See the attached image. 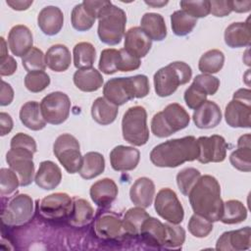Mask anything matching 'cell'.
<instances>
[{"label": "cell", "mask_w": 251, "mask_h": 251, "mask_svg": "<svg viewBox=\"0 0 251 251\" xmlns=\"http://www.w3.org/2000/svg\"><path fill=\"white\" fill-rule=\"evenodd\" d=\"M225 63V55L219 49H211L205 52L199 59L198 69L202 74L212 75L220 72Z\"/></svg>", "instance_id": "39"}, {"label": "cell", "mask_w": 251, "mask_h": 251, "mask_svg": "<svg viewBox=\"0 0 251 251\" xmlns=\"http://www.w3.org/2000/svg\"><path fill=\"white\" fill-rule=\"evenodd\" d=\"M141 65L140 59L128 53L125 48L119 50L117 69L121 72H130L137 70Z\"/></svg>", "instance_id": "53"}, {"label": "cell", "mask_w": 251, "mask_h": 251, "mask_svg": "<svg viewBox=\"0 0 251 251\" xmlns=\"http://www.w3.org/2000/svg\"><path fill=\"white\" fill-rule=\"evenodd\" d=\"M79 148V142L70 133L59 135L54 142V155L69 174L78 173L81 167L82 156Z\"/></svg>", "instance_id": "8"}, {"label": "cell", "mask_w": 251, "mask_h": 251, "mask_svg": "<svg viewBox=\"0 0 251 251\" xmlns=\"http://www.w3.org/2000/svg\"><path fill=\"white\" fill-rule=\"evenodd\" d=\"M188 197L194 214L212 223L220 221L224 201L221 198V186L216 177L210 175L200 176L191 188Z\"/></svg>", "instance_id": "1"}, {"label": "cell", "mask_w": 251, "mask_h": 251, "mask_svg": "<svg viewBox=\"0 0 251 251\" xmlns=\"http://www.w3.org/2000/svg\"><path fill=\"white\" fill-rule=\"evenodd\" d=\"M0 41H1V52H0V61L6 59L9 54H8V49L6 47V41L3 37L0 38Z\"/></svg>", "instance_id": "61"}, {"label": "cell", "mask_w": 251, "mask_h": 251, "mask_svg": "<svg viewBox=\"0 0 251 251\" xmlns=\"http://www.w3.org/2000/svg\"><path fill=\"white\" fill-rule=\"evenodd\" d=\"M189 122L190 116L186 110L177 103H171L153 116L151 131L157 137H168L185 128Z\"/></svg>", "instance_id": "5"}, {"label": "cell", "mask_w": 251, "mask_h": 251, "mask_svg": "<svg viewBox=\"0 0 251 251\" xmlns=\"http://www.w3.org/2000/svg\"><path fill=\"white\" fill-rule=\"evenodd\" d=\"M96 18L85 8L83 3H79L75 5L71 14V23L75 29L78 31H86L90 29L94 23Z\"/></svg>", "instance_id": "41"}, {"label": "cell", "mask_w": 251, "mask_h": 251, "mask_svg": "<svg viewBox=\"0 0 251 251\" xmlns=\"http://www.w3.org/2000/svg\"><path fill=\"white\" fill-rule=\"evenodd\" d=\"M37 25L44 34L55 35L64 25V14L56 6H46L38 14Z\"/></svg>", "instance_id": "22"}, {"label": "cell", "mask_w": 251, "mask_h": 251, "mask_svg": "<svg viewBox=\"0 0 251 251\" xmlns=\"http://www.w3.org/2000/svg\"><path fill=\"white\" fill-rule=\"evenodd\" d=\"M118 186L109 177H105L94 182L89 190L90 198L98 207L105 208L111 205L118 196Z\"/></svg>", "instance_id": "21"}, {"label": "cell", "mask_w": 251, "mask_h": 251, "mask_svg": "<svg viewBox=\"0 0 251 251\" xmlns=\"http://www.w3.org/2000/svg\"><path fill=\"white\" fill-rule=\"evenodd\" d=\"M229 162L233 168L241 172L251 170V135H241L237 140V149L229 155Z\"/></svg>", "instance_id": "26"}, {"label": "cell", "mask_w": 251, "mask_h": 251, "mask_svg": "<svg viewBox=\"0 0 251 251\" xmlns=\"http://www.w3.org/2000/svg\"><path fill=\"white\" fill-rule=\"evenodd\" d=\"M232 12L231 1H210V13L215 17H226Z\"/></svg>", "instance_id": "55"}, {"label": "cell", "mask_w": 251, "mask_h": 251, "mask_svg": "<svg viewBox=\"0 0 251 251\" xmlns=\"http://www.w3.org/2000/svg\"><path fill=\"white\" fill-rule=\"evenodd\" d=\"M71 52L64 44L52 45L45 54L46 66L56 73L67 71L71 66Z\"/></svg>", "instance_id": "28"}, {"label": "cell", "mask_w": 251, "mask_h": 251, "mask_svg": "<svg viewBox=\"0 0 251 251\" xmlns=\"http://www.w3.org/2000/svg\"><path fill=\"white\" fill-rule=\"evenodd\" d=\"M119 113V106L108 101L105 97H98L91 106L92 119L101 126L112 124Z\"/></svg>", "instance_id": "31"}, {"label": "cell", "mask_w": 251, "mask_h": 251, "mask_svg": "<svg viewBox=\"0 0 251 251\" xmlns=\"http://www.w3.org/2000/svg\"><path fill=\"white\" fill-rule=\"evenodd\" d=\"M13 128V120L11 116L5 112L0 113V135L8 134Z\"/></svg>", "instance_id": "58"}, {"label": "cell", "mask_w": 251, "mask_h": 251, "mask_svg": "<svg viewBox=\"0 0 251 251\" xmlns=\"http://www.w3.org/2000/svg\"><path fill=\"white\" fill-rule=\"evenodd\" d=\"M192 76V70L184 62L176 61L158 70L154 75L155 92L160 97L172 95L179 85L187 83Z\"/></svg>", "instance_id": "4"}, {"label": "cell", "mask_w": 251, "mask_h": 251, "mask_svg": "<svg viewBox=\"0 0 251 251\" xmlns=\"http://www.w3.org/2000/svg\"><path fill=\"white\" fill-rule=\"evenodd\" d=\"M149 217L150 215L142 207L137 206L128 209L123 219V229L125 234L133 236L139 235L144 221Z\"/></svg>", "instance_id": "36"}, {"label": "cell", "mask_w": 251, "mask_h": 251, "mask_svg": "<svg viewBox=\"0 0 251 251\" xmlns=\"http://www.w3.org/2000/svg\"><path fill=\"white\" fill-rule=\"evenodd\" d=\"M97 19V33L101 42L107 45L119 44L126 31V12L109 1V3L100 12Z\"/></svg>", "instance_id": "3"}, {"label": "cell", "mask_w": 251, "mask_h": 251, "mask_svg": "<svg viewBox=\"0 0 251 251\" xmlns=\"http://www.w3.org/2000/svg\"><path fill=\"white\" fill-rule=\"evenodd\" d=\"M226 44L230 48L247 47L251 42L250 25L248 22H237L230 24L224 34Z\"/></svg>", "instance_id": "25"}, {"label": "cell", "mask_w": 251, "mask_h": 251, "mask_svg": "<svg viewBox=\"0 0 251 251\" xmlns=\"http://www.w3.org/2000/svg\"><path fill=\"white\" fill-rule=\"evenodd\" d=\"M125 82L131 99L143 98L149 94V79L145 75H136L125 77Z\"/></svg>", "instance_id": "42"}, {"label": "cell", "mask_w": 251, "mask_h": 251, "mask_svg": "<svg viewBox=\"0 0 251 251\" xmlns=\"http://www.w3.org/2000/svg\"><path fill=\"white\" fill-rule=\"evenodd\" d=\"M247 218V209L238 200H228L224 202L223 214L220 221L226 225H234L244 222Z\"/></svg>", "instance_id": "38"}, {"label": "cell", "mask_w": 251, "mask_h": 251, "mask_svg": "<svg viewBox=\"0 0 251 251\" xmlns=\"http://www.w3.org/2000/svg\"><path fill=\"white\" fill-rule=\"evenodd\" d=\"M10 147L24 149V150L29 151L33 154L37 150V146H36V142H35L34 138L31 137L30 135H27L23 132H19L12 137L11 142H10Z\"/></svg>", "instance_id": "54"}, {"label": "cell", "mask_w": 251, "mask_h": 251, "mask_svg": "<svg viewBox=\"0 0 251 251\" xmlns=\"http://www.w3.org/2000/svg\"><path fill=\"white\" fill-rule=\"evenodd\" d=\"M140 159L138 149L132 146L118 145L110 153L111 167L117 172H127L134 170Z\"/></svg>", "instance_id": "17"}, {"label": "cell", "mask_w": 251, "mask_h": 251, "mask_svg": "<svg viewBox=\"0 0 251 251\" xmlns=\"http://www.w3.org/2000/svg\"><path fill=\"white\" fill-rule=\"evenodd\" d=\"M198 155L197 139L188 135L158 144L150 152V161L159 168H176L185 162L197 160Z\"/></svg>", "instance_id": "2"}, {"label": "cell", "mask_w": 251, "mask_h": 251, "mask_svg": "<svg viewBox=\"0 0 251 251\" xmlns=\"http://www.w3.org/2000/svg\"><path fill=\"white\" fill-rule=\"evenodd\" d=\"M7 5L10 6L13 10L16 11H25L29 8L30 5H32V0L25 1V0H7Z\"/></svg>", "instance_id": "59"}, {"label": "cell", "mask_w": 251, "mask_h": 251, "mask_svg": "<svg viewBox=\"0 0 251 251\" xmlns=\"http://www.w3.org/2000/svg\"><path fill=\"white\" fill-rule=\"evenodd\" d=\"M154 194V182L146 176L137 178L129 189V198L131 202L144 209L148 208L152 204Z\"/></svg>", "instance_id": "24"}, {"label": "cell", "mask_w": 251, "mask_h": 251, "mask_svg": "<svg viewBox=\"0 0 251 251\" xmlns=\"http://www.w3.org/2000/svg\"><path fill=\"white\" fill-rule=\"evenodd\" d=\"M61 180L62 172L58 165L49 160L40 163L38 171L34 176V181L39 188L52 190L60 184Z\"/></svg>", "instance_id": "23"}, {"label": "cell", "mask_w": 251, "mask_h": 251, "mask_svg": "<svg viewBox=\"0 0 251 251\" xmlns=\"http://www.w3.org/2000/svg\"><path fill=\"white\" fill-rule=\"evenodd\" d=\"M154 208L156 213L168 223L178 225L183 221L184 210L176 192L171 188H162L158 191Z\"/></svg>", "instance_id": "11"}, {"label": "cell", "mask_w": 251, "mask_h": 251, "mask_svg": "<svg viewBox=\"0 0 251 251\" xmlns=\"http://www.w3.org/2000/svg\"><path fill=\"white\" fill-rule=\"evenodd\" d=\"M94 232L100 239L114 240L125 234L123 220L112 212L100 214L94 222Z\"/></svg>", "instance_id": "15"}, {"label": "cell", "mask_w": 251, "mask_h": 251, "mask_svg": "<svg viewBox=\"0 0 251 251\" xmlns=\"http://www.w3.org/2000/svg\"><path fill=\"white\" fill-rule=\"evenodd\" d=\"M166 241L163 247L170 249H177L182 246L185 240V230L178 225L166 223Z\"/></svg>", "instance_id": "47"}, {"label": "cell", "mask_w": 251, "mask_h": 251, "mask_svg": "<svg viewBox=\"0 0 251 251\" xmlns=\"http://www.w3.org/2000/svg\"><path fill=\"white\" fill-rule=\"evenodd\" d=\"M34 213L33 200L27 194H18L12 197L3 208L2 223L8 226H22L32 220Z\"/></svg>", "instance_id": "9"}, {"label": "cell", "mask_w": 251, "mask_h": 251, "mask_svg": "<svg viewBox=\"0 0 251 251\" xmlns=\"http://www.w3.org/2000/svg\"><path fill=\"white\" fill-rule=\"evenodd\" d=\"M225 119L231 127L249 128L251 126V91L240 88L233 93L232 100L225 110Z\"/></svg>", "instance_id": "7"}, {"label": "cell", "mask_w": 251, "mask_h": 251, "mask_svg": "<svg viewBox=\"0 0 251 251\" xmlns=\"http://www.w3.org/2000/svg\"><path fill=\"white\" fill-rule=\"evenodd\" d=\"M75 85L81 91L93 92L98 90L104 82L99 71L94 68L77 70L73 76Z\"/></svg>", "instance_id": "30"}, {"label": "cell", "mask_w": 251, "mask_h": 251, "mask_svg": "<svg viewBox=\"0 0 251 251\" xmlns=\"http://www.w3.org/2000/svg\"><path fill=\"white\" fill-rule=\"evenodd\" d=\"M140 27L151 40L162 41L167 36L166 23L160 14L145 13L141 18Z\"/></svg>", "instance_id": "29"}, {"label": "cell", "mask_w": 251, "mask_h": 251, "mask_svg": "<svg viewBox=\"0 0 251 251\" xmlns=\"http://www.w3.org/2000/svg\"><path fill=\"white\" fill-rule=\"evenodd\" d=\"M19 116L22 124L31 130H41L46 126V122L41 114L40 104L36 101L25 103L21 107Z\"/></svg>", "instance_id": "32"}, {"label": "cell", "mask_w": 251, "mask_h": 251, "mask_svg": "<svg viewBox=\"0 0 251 251\" xmlns=\"http://www.w3.org/2000/svg\"><path fill=\"white\" fill-rule=\"evenodd\" d=\"M22 64L27 73L33 71H44L47 67L45 63V55L37 47H32L22 58Z\"/></svg>", "instance_id": "45"}, {"label": "cell", "mask_w": 251, "mask_h": 251, "mask_svg": "<svg viewBox=\"0 0 251 251\" xmlns=\"http://www.w3.org/2000/svg\"><path fill=\"white\" fill-rule=\"evenodd\" d=\"M104 97L117 106H122L131 100L125 82V77L109 79L103 86Z\"/></svg>", "instance_id": "33"}, {"label": "cell", "mask_w": 251, "mask_h": 251, "mask_svg": "<svg viewBox=\"0 0 251 251\" xmlns=\"http://www.w3.org/2000/svg\"><path fill=\"white\" fill-rule=\"evenodd\" d=\"M20 180L17 174L10 168L0 170V194L1 196H10L17 191Z\"/></svg>", "instance_id": "46"}, {"label": "cell", "mask_w": 251, "mask_h": 251, "mask_svg": "<svg viewBox=\"0 0 251 251\" xmlns=\"http://www.w3.org/2000/svg\"><path fill=\"white\" fill-rule=\"evenodd\" d=\"M74 200L64 192H56L45 196L37 204L41 217L47 220L69 219L73 210Z\"/></svg>", "instance_id": "12"}, {"label": "cell", "mask_w": 251, "mask_h": 251, "mask_svg": "<svg viewBox=\"0 0 251 251\" xmlns=\"http://www.w3.org/2000/svg\"><path fill=\"white\" fill-rule=\"evenodd\" d=\"M192 120L198 128H213L221 123L222 112L217 103L206 100L200 107L195 109L192 115Z\"/></svg>", "instance_id": "20"}, {"label": "cell", "mask_w": 251, "mask_h": 251, "mask_svg": "<svg viewBox=\"0 0 251 251\" xmlns=\"http://www.w3.org/2000/svg\"><path fill=\"white\" fill-rule=\"evenodd\" d=\"M17 62L12 56H8L6 59L0 61V75L1 76L12 75L17 70Z\"/></svg>", "instance_id": "56"}, {"label": "cell", "mask_w": 251, "mask_h": 251, "mask_svg": "<svg viewBox=\"0 0 251 251\" xmlns=\"http://www.w3.org/2000/svg\"><path fill=\"white\" fill-rule=\"evenodd\" d=\"M118 58L119 50L114 48H107L102 50L98 64L99 70L106 75L115 74L116 72H118Z\"/></svg>", "instance_id": "49"}, {"label": "cell", "mask_w": 251, "mask_h": 251, "mask_svg": "<svg viewBox=\"0 0 251 251\" xmlns=\"http://www.w3.org/2000/svg\"><path fill=\"white\" fill-rule=\"evenodd\" d=\"M196 86H198L201 90H203L207 95H214L218 91L220 87V80L218 77L207 75V74H201L197 75L193 78V82Z\"/></svg>", "instance_id": "51"}, {"label": "cell", "mask_w": 251, "mask_h": 251, "mask_svg": "<svg viewBox=\"0 0 251 251\" xmlns=\"http://www.w3.org/2000/svg\"><path fill=\"white\" fill-rule=\"evenodd\" d=\"M94 217V210L86 200L75 198L73 210L69 217V224L75 227H83L88 226Z\"/></svg>", "instance_id": "34"}, {"label": "cell", "mask_w": 251, "mask_h": 251, "mask_svg": "<svg viewBox=\"0 0 251 251\" xmlns=\"http://www.w3.org/2000/svg\"><path fill=\"white\" fill-rule=\"evenodd\" d=\"M14 99V90L12 86L2 80L1 81V95H0V105L1 106H8L12 103Z\"/></svg>", "instance_id": "57"}, {"label": "cell", "mask_w": 251, "mask_h": 251, "mask_svg": "<svg viewBox=\"0 0 251 251\" xmlns=\"http://www.w3.org/2000/svg\"><path fill=\"white\" fill-rule=\"evenodd\" d=\"M152 47V40L140 26L130 27L125 34V49L137 58L145 57Z\"/></svg>", "instance_id": "19"}, {"label": "cell", "mask_w": 251, "mask_h": 251, "mask_svg": "<svg viewBox=\"0 0 251 251\" xmlns=\"http://www.w3.org/2000/svg\"><path fill=\"white\" fill-rule=\"evenodd\" d=\"M197 142L199 147L197 160L201 164L220 163L226 159L228 145L223 136L218 134L200 136L197 139Z\"/></svg>", "instance_id": "14"}, {"label": "cell", "mask_w": 251, "mask_h": 251, "mask_svg": "<svg viewBox=\"0 0 251 251\" xmlns=\"http://www.w3.org/2000/svg\"><path fill=\"white\" fill-rule=\"evenodd\" d=\"M33 43V36L30 29L24 25H14L8 34V45L17 57H24L31 48Z\"/></svg>", "instance_id": "18"}, {"label": "cell", "mask_w": 251, "mask_h": 251, "mask_svg": "<svg viewBox=\"0 0 251 251\" xmlns=\"http://www.w3.org/2000/svg\"><path fill=\"white\" fill-rule=\"evenodd\" d=\"M124 139L133 146H142L149 139L147 113L142 106H133L126 110L122 120Z\"/></svg>", "instance_id": "6"}, {"label": "cell", "mask_w": 251, "mask_h": 251, "mask_svg": "<svg viewBox=\"0 0 251 251\" xmlns=\"http://www.w3.org/2000/svg\"><path fill=\"white\" fill-rule=\"evenodd\" d=\"M49 84L50 76L44 71L29 72L25 76V86L32 93H37L44 90Z\"/></svg>", "instance_id": "43"}, {"label": "cell", "mask_w": 251, "mask_h": 251, "mask_svg": "<svg viewBox=\"0 0 251 251\" xmlns=\"http://www.w3.org/2000/svg\"><path fill=\"white\" fill-rule=\"evenodd\" d=\"M251 230L245 226L236 230L225 231L217 240L216 249L224 251H242L250 248Z\"/></svg>", "instance_id": "16"}, {"label": "cell", "mask_w": 251, "mask_h": 251, "mask_svg": "<svg viewBox=\"0 0 251 251\" xmlns=\"http://www.w3.org/2000/svg\"><path fill=\"white\" fill-rule=\"evenodd\" d=\"M231 9L236 13H247L251 10V1H231Z\"/></svg>", "instance_id": "60"}, {"label": "cell", "mask_w": 251, "mask_h": 251, "mask_svg": "<svg viewBox=\"0 0 251 251\" xmlns=\"http://www.w3.org/2000/svg\"><path fill=\"white\" fill-rule=\"evenodd\" d=\"M105 170V160L99 152H87L82 156V164L78 171L79 176L84 179H91L101 175Z\"/></svg>", "instance_id": "35"}, {"label": "cell", "mask_w": 251, "mask_h": 251, "mask_svg": "<svg viewBox=\"0 0 251 251\" xmlns=\"http://www.w3.org/2000/svg\"><path fill=\"white\" fill-rule=\"evenodd\" d=\"M74 65L77 70L92 68L95 58L96 50L95 47L89 42H78L75 45L73 50Z\"/></svg>", "instance_id": "37"}, {"label": "cell", "mask_w": 251, "mask_h": 251, "mask_svg": "<svg viewBox=\"0 0 251 251\" xmlns=\"http://www.w3.org/2000/svg\"><path fill=\"white\" fill-rule=\"evenodd\" d=\"M139 235L147 245L154 247L164 246L167 235L165 225L159 220L149 217L144 221Z\"/></svg>", "instance_id": "27"}, {"label": "cell", "mask_w": 251, "mask_h": 251, "mask_svg": "<svg viewBox=\"0 0 251 251\" xmlns=\"http://www.w3.org/2000/svg\"><path fill=\"white\" fill-rule=\"evenodd\" d=\"M201 174L195 168H184L176 175L178 189L184 196H188L191 188L200 177Z\"/></svg>", "instance_id": "44"}, {"label": "cell", "mask_w": 251, "mask_h": 251, "mask_svg": "<svg viewBox=\"0 0 251 251\" xmlns=\"http://www.w3.org/2000/svg\"><path fill=\"white\" fill-rule=\"evenodd\" d=\"M197 19L182 10L175 11L171 15V25L173 32L177 36L189 34L196 26Z\"/></svg>", "instance_id": "40"}, {"label": "cell", "mask_w": 251, "mask_h": 251, "mask_svg": "<svg viewBox=\"0 0 251 251\" xmlns=\"http://www.w3.org/2000/svg\"><path fill=\"white\" fill-rule=\"evenodd\" d=\"M179 6L182 11L198 19L205 18L210 14V1H180Z\"/></svg>", "instance_id": "50"}, {"label": "cell", "mask_w": 251, "mask_h": 251, "mask_svg": "<svg viewBox=\"0 0 251 251\" xmlns=\"http://www.w3.org/2000/svg\"><path fill=\"white\" fill-rule=\"evenodd\" d=\"M187 227L193 236L203 238L208 236L213 230V223L197 214H193L189 219Z\"/></svg>", "instance_id": "48"}, {"label": "cell", "mask_w": 251, "mask_h": 251, "mask_svg": "<svg viewBox=\"0 0 251 251\" xmlns=\"http://www.w3.org/2000/svg\"><path fill=\"white\" fill-rule=\"evenodd\" d=\"M40 110L47 124L58 126L63 124L70 115L71 101L69 96L61 91L47 94L40 102Z\"/></svg>", "instance_id": "10"}, {"label": "cell", "mask_w": 251, "mask_h": 251, "mask_svg": "<svg viewBox=\"0 0 251 251\" xmlns=\"http://www.w3.org/2000/svg\"><path fill=\"white\" fill-rule=\"evenodd\" d=\"M32 158L33 153L19 148H11L6 154V162L9 168L17 174L20 185L23 187L29 185L34 180V163Z\"/></svg>", "instance_id": "13"}, {"label": "cell", "mask_w": 251, "mask_h": 251, "mask_svg": "<svg viewBox=\"0 0 251 251\" xmlns=\"http://www.w3.org/2000/svg\"><path fill=\"white\" fill-rule=\"evenodd\" d=\"M183 98L187 107L195 110L207 100V94L194 83H191L190 86L185 90Z\"/></svg>", "instance_id": "52"}, {"label": "cell", "mask_w": 251, "mask_h": 251, "mask_svg": "<svg viewBox=\"0 0 251 251\" xmlns=\"http://www.w3.org/2000/svg\"><path fill=\"white\" fill-rule=\"evenodd\" d=\"M145 4L153 8H161L168 4V1H145Z\"/></svg>", "instance_id": "62"}]
</instances>
